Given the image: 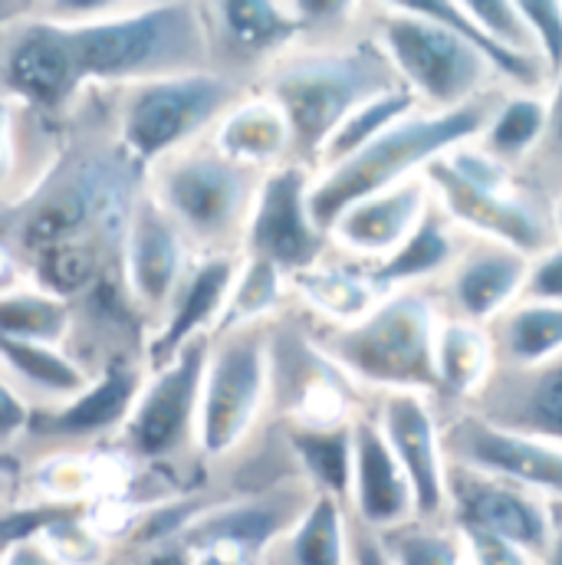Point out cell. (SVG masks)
Masks as SVG:
<instances>
[{
  "instance_id": "277c9868",
  "label": "cell",
  "mask_w": 562,
  "mask_h": 565,
  "mask_svg": "<svg viewBox=\"0 0 562 565\" xmlns=\"http://www.w3.org/2000/svg\"><path fill=\"white\" fill-rule=\"evenodd\" d=\"M441 319L444 309L434 289L422 286L385 296L352 326H319L312 319H306V326L319 349L369 395L382 398L409 392L437 398Z\"/></svg>"
},
{
  "instance_id": "f35d334b",
  "label": "cell",
  "mask_w": 562,
  "mask_h": 565,
  "mask_svg": "<svg viewBox=\"0 0 562 565\" xmlns=\"http://www.w3.org/2000/svg\"><path fill=\"white\" fill-rule=\"evenodd\" d=\"M392 565H470L467 540L450 520H412L382 536Z\"/></svg>"
},
{
  "instance_id": "4316f807",
  "label": "cell",
  "mask_w": 562,
  "mask_h": 565,
  "mask_svg": "<svg viewBox=\"0 0 562 565\" xmlns=\"http://www.w3.org/2000/svg\"><path fill=\"white\" fill-rule=\"evenodd\" d=\"M96 375L63 345L0 339V385L13 388L33 412H53L76 402Z\"/></svg>"
},
{
  "instance_id": "7bdbcfd3",
  "label": "cell",
  "mask_w": 562,
  "mask_h": 565,
  "mask_svg": "<svg viewBox=\"0 0 562 565\" xmlns=\"http://www.w3.org/2000/svg\"><path fill=\"white\" fill-rule=\"evenodd\" d=\"M457 526V523H454ZM464 540H467V553H470V565H543V559L503 536H494V533H484V530H464Z\"/></svg>"
},
{
  "instance_id": "c3c4849f",
  "label": "cell",
  "mask_w": 562,
  "mask_h": 565,
  "mask_svg": "<svg viewBox=\"0 0 562 565\" xmlns=\"http://www.w3.org/2000/svg\"><path fill=\"white\" fill-rule=\"evenodd\" d=\"M352 565H392L382 536L356 520H352Z\"/></svg>"
},
{
  "instance_id": "681fc988",
  "label": "cell",
  "mask_w": 562,
  "mask_h": 565,
  "mask_svg": "<svg viewBox=\"0 0 562 565\" xmlns=\"http://www.w3.org/2000/svg\"><path fill=\"white\" fill-rule=\"evenodd\" d=\"M543 565H562V500L553 507V540L543 556Z\"/></svg>"
},
{
  "instance_id": "f6af8a7d",
  "label": "cell",
  "mask_w": 562,
  "mask_h": 565,
  "mask_svg": "<svg viewBox=\"0 0 562 565\" xmlns=\"http://www.w3.org/2000/svg\"><path fill=\"white\" fill-rule=\"evenodd\" d=\"M33 424V405L23 402L13 388L0 385V450L17 447Z\"/></svg>"
},
{
  "instance_id": "1f68e13d",
  "label": "cell",
  "mask_w": 562,
  "mask_h": 565,
  "mask_svg": "<svg viewBox=\"0 0 562 565\" xmlns=\"http://www.w3.org/2000/svg\"><path fill=\"white\" fill-rule=\"evenodd\" d=\"M264 565H352V516L332 497H316L296 526L280 536Z\"/></svg>"
},
{
  "instance_id": "7c38bea8",
  "label": "cell",
  "mask_w": 562,
  "mask_h": 565,
  "mask_svg": "<svg viewBox=\"0 0 562 565\" xmlns=\"http://www.w3.org/2000/svg\"><path fill=\"white\" fill-rule=\"evenodd\" d=\"M93 93L83 79L70 26L36 3H0V99L50 119H70Z\"/></svg>"
},
{
  "instance_id": "e0dca14e",
  "label": "cell",
  "mask_w": 562,
  "mask_h": 565,
  "mask_svg": "<svg viewBox=\"0 0 562 565\" xmlns=\"http://www.w3.org/2000/svg\"><path fill=\"white\" fill-rule=\"evenodd\" d=\"M444 447L450 467H464L484 477H497L533 490L553 503L562 500V447L527 437L510 427H497L470 408H441Z\"/></svg>"
},
{
  "instance_id": "5b68a950",
  "label": "cell",
  "mask_w": 562,
  "mask_h": 565,
  "mask_svg": "<svg viewBox=\"0 0 562 565\" xmlns=\"http://www.w3.org/2000/svg\"><path fill=\"white\" fill-rule=\"evenodd\" d=\"M500 96L503 89L454 113L415 109L405 119H399L392 129H385L379 139L369 141L362 151H356L352 158L326 171H316L312 211L319 224L329 231L352 204L379 191H389L395 184H405L412 178H422L450 148L480 139Z\"/></svg>"
},
{
  "instance_id": "bcb514c9",
  "label": "cell",
  "mask_w": 562,
  "mask_h": 565,
  "mask_svg": "<svg viewBox=\"0 0 562 565\" xmlns=\"http://www.w3.org/2000/svg\"><path fill=\"white\" fill-rule=\"evenodd\" d=\"M0 565H66L63 556L40 536H20L3 543V563Z\"/></svg>"
},
{
  "instance_id": "d6986e66",
  "label": "cell",
  "mask_w": 562,
  "mask_h": 565,
  "mask_svg": "<svg viewBox=\"0 0 562 565\" xmlns=\"http://www.w3.org/2000/svg\"><path fill=\"white\" fill-rule=\"evenodd\" d=\"M194 260L198 254L181 227L158 207L151 194H145L123 250V286L151 329L184 286Z\"/></svg>"
},
{
  "instance_id": "cb8c5ba5",
  "label": "cell",
  "mask_w": 562,
  "mask_h": 565,
  "mask_svg": "<svg viewBox=\"0 0 562 565\" xmlns=\"http://www.w3.org/2000/svg\"><path fill=\"white\" fill-rule=\"evenodd\" d=\"M431 204H434V194H431L424 174L405 181V184H395L389 191H379V194L352 204L329 227L332 247L356 260H365V264H385L422 227Z\"/></svg>"
},
{
  "instance_id": "44dd1931",
  "label": "cell",
  "mask_w": 562,
  "mask_h": 565,
  "mask_svg": "<svg viewBox=\"0 0 562 565\" xmlns=\"http://www.w3.org/2000/svg\"><path fill=\"white\" fill-rule=\"evenodd\" d=\"M375 422L392 444L418 503V520H447L450 460L444 447V424L431 395H382Z\"/></svg>"
},
{
  "instance_id": "ac0fdd59",
  "label": "cell",
  "mask_w": 562,
  "mask_h": 565,
  "mask_svg": "<svg viewBox=\"0 0 562 565\" xmlns=\"http://www.w3.org/2000/svg\"><path fill=\"white\" fill-rule=\"evenodd\" d=\"M553 500L523 490L517 483L484 477L464 467H450L447 483V520L464 530H484L503 536L540 559L553 540Z\"/></svg>"
},
{
  "instance_id": "8fae6325",
  "label": "cell",
  "mask_w": 562,
  "mask_h": 565,
  "mask_svg": "<svg viewBox=\"0 0 562 565\" xmlns=\"http://www.w3.org/2000/svg\"><path fill=\"white\" fill-rule=\"evenodd\" d=\"M271 326L214 335L198 412V457L204 470L241 454L271 422Z\"/></svg>"
},
{
  "instance_id": "74e56055",
  "label": "cell",
  "mask_w": 562,
  "mask_h": 565,
  "mask_svg": "<svg viewBox=\"0 0 562 565\" xmlns=\"http://www.w3.org/2000/svg\"><path fill=\"white\" fill-rule=\"evenodd\" d=\"M415 109H422V106H418V99H415L405 86H402V89H392V93H385V96H379V99H372V103H365L362 109H356V113L336 129V136L329 139V145H326L322 154H319L316 171H326V168H332V164L352 158L356 151H362L369 141L379 139L385 129H392L399 119H405V116L415 113Z\"/></svg>"
},
{
  "instance_id": "f907efd6",
  "label": "cell",
  "mask_w": 562,
  "mask_h": 565,
  "mask_svg": "<svg viewBox=\"0 0 562 565\" xmlns=\"http://www.w3.org/2000/svg\"><path fill=\"white\" fill-rule=\"evenodd\" d=\"M553 227H556V237L562 241V194L553 201Z\"/></svg>"
},
{
  "instance_id": "5bb4252c",
  "label": "cell",
  "mask_w": 562,
  "mask_h": 565,
  "mask_svg": "<svg viewBox=\"0 0 562 565\" xmlns=\"http://www.w3.org/2000/svg\"><path fill=\"white\" fill-rule=\"evenodd\" d=\"M145 379V359H119L106 365L76 402L53 412H33L26 437L0 454L40 457L63 450H106L129 422Z\"/></svg>"
},
{
  "instance_id": "3957f363",
  "label": "cell",
  "mask_w": 562,
  "mask_h": 565,
  "mask_svg": "<svg viewBox=\"0 0 562 565\" xmlns=\"http://www.w3.org/2000/svg\"><path fill=\"white\" fill-rule=\"evenodd\" d=\"M257 89L286 113L296 161L316 171L336 129L365 103L402 89V79L372 36L365 10V23L352 33L299 40L261 76Z\"/></svg>"
},
{
  "instance_id": "836d02e7",
  "label": "cell",
  "mask_w": 562,
  "mask_h": 565,
  "mask_svg": "<svg viewBox=\"0 0 562 565\" xmlns=\"http://www.w3.org/2000/svg\"><path fill=\"white\" fill-rule=\"evenodd\" d=\"M73 332H76L73 299L33 280L0 289V339L66 349Z\"/></svg>"
},
{
  "instance_id": "4fadbf2b",
  "label": "cell",
  "mask_w": 562,
  "mask_h": 565,
  "mask_svg": "<svg viewBox=\"0 0 562 565\" xmlns=\"http://www.w3.org/2000/svg\"><path fill=\"white\" fill-rule=\"evenodd\" d=\"M274 405L271 418L303 427L356 424L375 412V395L356 385L312 339L306 319L289 306L271 322Z\"/></svg>"
},
{
  "instance_id": "2e32d148",
  "label": "cell",
  "mask_w": 562,
  "mask_h": 565,
  "mask_svg": "<svg viewBox=\"0 0 562 565\" xmlns=\"http://www.w3.org/2000/svg\"><path fill=\"white\" fill-rule=\"evenodd\" d=\"M211 70L251 89L306 36L299 0H201Z\"/></svg>"
},
{
  "instance_id": "60d3db41",
  "label": "cell",
  "mask_w": 562,
  "mask_h": 565,
  "mask_svg": "<svg viewBox=\"0 0 562 565\" xmlns=\"http://www.w3.org/2000/svg\"><path fill=\"white\" fill-rule=\"evenodd\" d=\"M547 99H550V126L543 145L523 168H517V178L523 181L527 191H533L540 201L553 207V201L562 194V73L550 83Z\"/></svg>"
},
{
  "instance_id": "8d00e7d4",
  "label": "cell",
  "mask_w": 562,
  "mask_h": 565,
  "mask_svg": "<svg viewBox=\"0 0 562 565\" xmlns=\"http://www.w3.org/2000/svg\"><path fill=\"white\" fill-rule=\"evenodd\" d=\"M293 306V286L280 267L257 260V257H241L237 280L227 299V312L221 322V332H237L251 326H271Z\"/></svg>"
},
{
  "instance_id": "4dcf8cb0",
  "label": "cell",
  "mask_w": 562,
  "mask_h": 565,
  "mask_svg": "<svg viewBox=\"0 0 562 565\" xmlns=\"http://www.w3.org/2000/svg\"><path fill=\"white\" fill-rule=\"evenodd\" d=\"M460 244H464V231L437 204H431L427 217L409 237V244L399 254H392L385 264H375V277L389 296L399 289L437 286L454 267Z\"/></svg>"
},
{
  "instance_id": "484cf974",
  "label": "cell",
  "mask_w": 562,
  "mask_h": 565,
  "mask_svg": "<svg viewBox=\"0 0 562 565\" xmlns=\"http://www.w3.org/2000/svg\"><path fill=\"white\" fill-rule=\"evenodd\" d=\"M293 306L319 326H352L365 319L389 292L375 277V264L329 250L316 267L293 277Z\"/></svg>"
},
{
  "instance_id": "8992f818",
  "label": "cell",
  "mask_w": 562,
  "mask_h": 565,
  "mask_svg": "<svg viewBox=\"0 0 562 565\" xmlns=\"http://www.w3.org/2000/svg\"><path fill=\"white\" fill-rule=\"evenodd\" d=\"M369 30L422 109L454 113L507 89L490 60L424 3H369Z\"/></svg>"
},
{
  "instance_id": "ba28073f",
  "label": "cell",
  "mask_w": 562,
  "mask_h": 565,
  "mask_svg": "<svg viewBox=\"0 0 562 565\" xmlns=\"http://www.w3.org/2000/svg\"><path fill=\"white\" fill-rule=\"evenodd\" d=\"M424 181L434 204L464 234L500 241L527 257H537L560 241L553 207L527 191L517 171L477 141L450 148L424 171Z\"/></svg>"
},
{
  "instance_id": "9c48e42d",
  "label": "cell",
  "mask_w": 562,
  "mask_h": 565,
  "mask_svg": "<svg viewBox=\"0 0 562 565\" xmlns=\"http://www.w3.org/2000/svg\"><path fill=\"white\" fill-rule=\"evenodd\" d=\"M208 352L211 342H194L168 365L148 372L129 422L109 444V450L136 470L168 480L181 493L208 487V470L198 457V412Z\"/></svg>"
},
{
  "instance_id": "30bf717a",
  "label": "cell",
  "mask_w": 562,
  "mask_h": 565,
  "mask_svg": "<svg viewBox=\"0 0 562 565\" xmlns=\"http://www.w3.org/2000/svg\"><path fill=\"white\" fill-rule=\"evenodd\" d=\"M247 93L254 89L214 70L165 76L113 89V126L123 148L139 164L155 168L158 161L211 139L218 122Z\"/></svg>"
},
{
  "instance_id": "ee69618b",
  "label": "cell",
  "mask_w": 562,
  "mask_h": 565,
  "mask_svg": "<svg viewBox=\"0 0 562 565\" xmlns=\"http://www.w3.org/2000/svg\"><path fill=\"white\" fill-rule=\"evenodd\" d=\"M523 299L562 306V241H556L550 250H543L530 260V277H527Z\"/></svg>"
},
{
  "instance_id": "b9f144b4",
  "label": "cell",
  "mask_w": 562,
  "mask_h": 565,
  "mask_svg": "<svg viewBox=\"0 0 562 565\" xmlns=\"http://www.w3.org/2000/svg\"><path fill=\"white\" fill-rule=\"evenodd\" d=\"M520 7L533 30L547 79L553 83L562 73V0H520Z\"/></svg>"
},
{
  "instance_id": "e575fe53",
  "label": "cell",
  "mask_w": 562,
  "mask_h": 565,
  "mask_svg": "<svg viewBox=\"0 0 562 565\" xmlns=\"http://www.w3.org/2000/svg\"><path fill=\"white\" fill-rule=\"evenodd\" d=\"M497 365L537 369L562 359V306L520 299L490 326Z\"/></svg>"
},
{
  "instance_id": "83f0119b",
  "label": "cell",
  "mask_w": 562,
  "mask_h": 565,
  "mask_svg": "<svg viewBox=\"0 0 562 565\" xmlns=\"http://www.w3.org/2000/svg\"><path fill=\"white\" fill-rule=\"evenodd\" d=\"M70 139V119H50L3 99V168L0 207L23 201L60 161Z\"/></svg>"
},
{
  "instance_id": "9a60e30c",
  "label": "cell",
  "mask_w": 562,
  "mask_h": 565,
  "mask_svg": "<svg viewBox=\"0 0 562 565\" xmlns=\"http://www.w3.org/2000/svg\"><path fill=\"white\" fill-rule=\"evenodd\" d=\"M312 178L316 171L299 161L264 174L244 241V257L280 267L289 280L316 267L332 250V237L312 211Z\"/></svg>"
},
{
  "instance_id": "d6a6232c",
  "label": "cell",
  "mask_w": 562,
  "mask_h": 565,
  "mask_svg": "<svg viewBox=\"0 0 562 565\" xmlns=\"http://www.w3.org/2000/svg\"><path fill=\"white\" fill-rule=\"evenodd\" d=\"M274 422V418H271ZM280 424V422H277ZM283 437L296 457L303 480L319 493L349 507L352 490V454H356V424L339 427H303L280 424Z\"/></svg>"
},
{
  "instance_id": "ab89813d",
  "label": "cell",
  "mask_w": 562,
  "mask_h": 565,
  "mask_svg": "<svg viewBox=\"0 0 562 565\" xmlns=\"http://www.w3.org/2000/svg\"><path fill=\"white\" fill-rule=\"evenodd\" d=\"M467 20L487 33L500 50L520 56V60H530L537 66L540 63V53H537V40H533V30L523 17V7L520 0H460ZM547 73V70H543Z\"/></svg>"
},
{
  "instance_id": "d4e9b609",
  "label": "cell",
  "mask_w": 562,
  "mask_h": 565,
  "mask_svg": "<svg viewBox=\"0 0 562 565\" xmlns=\"http://www.w3.org/2000/svg\"><path fill=\"white\" fill-rule=\"evenodd\" d=\"M467 408L497 427L562 447V359L537 369L497 365Z\"/></svg>"
},
{
  "instance_id": "7dc6e473",
  "label": "cell",
  "mask_w": 562,
  "mask_h": 565,
  "mask_svg": "<svg viewBox=\"0 0 562 565\" xmlns=\"http://www.w3.org/2000/svg\"><path fill=\"white\" fill-rule=\"evenodd\" d=\"M126 565H191V563H188V550L181 546V540H165V543H155V546L126 550Z\"/></svg>"
},
{
  "instance_id": "ffe728a7",
  "label": "cell",
  "mask_w": 562,
  "mask_h": 565,
  "mask_svg": "<svg viewBox=\"0 0 562 565\" xmlns=\"http://www.w3.org/2000/svg\"><path fill=\"white\" fill-rule=\"evenodd\" d=\"M530 260L533 257H527L500 241L464 234L454 267L431 289H434L444 316L490 329L510 306H517L523 299Z\"/></svg>"
},
{
  "instance_id": "d590c367",
  "label": "cell",
  "mask_w": 562,
  "mask_h": 565,
  "mask_svg": "<svg viewBox=\"0 0 562 565\" xmlns=\"http://www.w3.org/2000/svg\"><path fill=\"white\" fill-rule=\"evenodd\" d=\"M550 126V99L537 89H503L477 145L513 171L523 168L543 145Z\"/></svg>"
},
{
  "instance_id": "f1b7e54d",
  "label": "cell",
  "mask_w": 562,
  "mask_h": 565,
  "mask_svg": "<svg viewBox=\"0 0 562 565\" xmlns=\"http://www.w3.org/2000/svg\"><path fill=\"white\" fill-rule=\"evenodd\" d=\"M211 141L237 164L257 171V174H271L283 164L296 161V139H293V126L286 119L280 106L254 89L247 93L214 129Z\"/></svg>"
},
{
  "instance_id": "7402d4cb",
  "label": "cell",
  "mask_w": 562,
  "mask_h": 565,
  "mask_svg": "<svg viewBox=\"0 0 562 565\" xmlns=\"http://www.w3.org/2000/svg\"><path fill=\"white\" fill-rule=\"evenodd\" d=\"M241 257H198L184 286L158 319L145 345L148 372L168 365L194 342H211L221 332L227 299L237 280Z\"/></svg>"
},
{
  "instance_id": "52a82bcc",
  "label": "cell",
  "mask_w": 562,
  "mask_h": 565,
  "mask_svg": "<svg viewBox=\"0 0 562 565\" xmlns=\"http://www.w3.org/2000/svg\"><path fill=\"white\" fill-rule=\"evenodd\" d=\"M264 174L231 161L211 139L148 168V194L198 257H244Z\"/></svg>"
},
{
  "instance_id": "6da1fadb",
  "label": "cell",
  "mask_w": 562,
  "mask_h": 565,
  "mask_svg": "<svg viewBox=\"0 0 562 565\" xmlns=\"http://www.w3.org/2000/svg\"><path fill=\"white\" fill-rule=\"evenodd\" d=\"M148 168L116 136L106 89L86 93L70 116V139L53 171L17 204L0 207V250L26 277L66 299L123 277V250Z\"/></svg>"
},
{
  "instance_id": "7a4b0ae2",
  "label": "cell",
  "mask_w": 562,
  "mask_h": 565,
  "mask_svg": "<svg viewBox=\"0 0 562 565\" xmlns=\"http://www.w3.org/2000/svg\"><path fill=\"white\" fill-rule=\"evenodd\" d=\"M73 36L89 89H126L211 70L201 0H43Z\"/></svg>"
},
{
  "instance_id": "603a6c76",
  "label": "cell",
  "mask_w": 562,
  "mask_h": 565,
  "mask_svg": "<svg viewBox=\"0 0 562 565\" xmlns=\"http://www.w3.org/2000/svg\"><path fill=\"white\" fill-rule=\"evenodd\" d=\"M349 516L379 536L418 520L415 490L375 422V412L356 422Z\"/></svg>"
},
{
  "instance_id": "f546056e",
  "label": "cell",
  "mask_w": 562,
  "mask_h": 565,
  "mask_svg": "<svg viewBox=\"0 0 562 565\" xmlns=\"http://www.w3.org/2000/svg\"><path fill=\"white\" fill-rule=\"evenodd\" d=\"M497 372V352L487 326H474L464 319H441L437 329V405L441 408H467L490 375Z\"/></svg>"
}]
</instances>
